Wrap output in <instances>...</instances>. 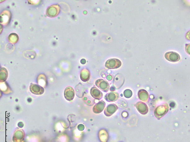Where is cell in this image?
<instances>
[{"instance_id":"11","label":"cell","mask_w":190,"mask_h":142,"mask_svg":"<svg viewBox=\"0 0 190 142\" xmlns=\"http://www.w3.org/2000/svg\"><path fill=\"white\" fill-rule=\"evenodd\" d=\"M118 107L116 104H109L104 110V113L106 116L110 117L115 113Z\"/></svg>"},{"instance_id":"2","label":"cell","mask_w":190,"mask_h":142,"mask_svg":"<svg viewBox=\"0 0 190 142\" xmlns=\"http://www.w3.org/2000/svg\"><path fill=\"white\" fill-rule=\"evenodd\" d=\"M122 65V63L120 60L112 58L106 62L105 66L108 69H115L120 68Z\"/></svg>"},{"instance_id":"9","label":"cell","mask_w":190,"mask_h":142,"mask_svg":"<svg viewBox=\"0 0 190 142\" xmlns=\"http://www.w3.org/2000/svg\"><path fill=\"white\" fill-rule=\"evenodd\" d=\"M64 96L67 101H71L75 98L74 90L72 87L68 86L65 88L64 92Z\"/></svg>"},{"instance_id":"21","label":"cell","mask_w":190,"mask_h":142,"mask_svg":"<svg viewBox=\"0 0 190 142\" xmlns=\"http://www.w3.org/2000/svg\"><path fill=\"white\" fill-rule=\"evenodd\" d=\"M132 92L130 90H126L124 92V96L126 98H130L132 96Z\"/></svg>"},{"instance_id":"15","label":"cell","mask_w":190,"mask_h":142,"mask_svg":"<svg viewBox=\"0 0 190 142\" xmlns=\"http://www.w3.org/2000/svg\"><path fill=\"white\" fill-rule=\"evenodd\" d=\"M99 138L101 142H107L109 139V135L106 130L102 129L99 132Z\"/></svg>"},{"instance_id":"8","label":"cell","mask_w":190,"mask_h":142,"mask_svg":"<svg viewBox=\"0 0 190 142\" xmlns=\"http://www.w3.org/2000/svg\"><path fill=\"white\" fill-rule=\"evenodd\" d=\"M25 137V133L23 130L17 129L15 131L13 137V142H22Z\"/></svg>"},{"instance_id":"25","label":"cell","mask_w":190,"mask_h":142,"mask_svg":"<svg viewBox=\"0 0 190 142\" xmlns=\"http://www.w3.org/2000/svg\"><path fill=\"white\" fill-rule=\"evenodd\" d=\"M107 78L108 80H109V81H110V80H111L112 79V77L110 75V76H109L107 77Z\"/></svg>"},{"instance_id":"6","label":"cell","mask_w":190,"mask_h":142,"mask_svg":"<svg viewBox=\"0 0 190 142\" xmlns=\"http://www.w3.org/2000/svg\"><path fill=\"white\" fill-rule=\"evenodd\" d=\"M31 93L35 95H40L44 93L45 90L43 87L40 85L31 83L29 87Z\"/></svg>"},{"instance_id":"22","label":"cell","mask_w":190,"mask_h":142,"mask_svg":"<svg viewBox=\"0 0 190 142\" xmlns=\"http://www.w3.org/2000/svg\"><path fill=\"white\" fill-rule=\"evenodd\" d=\"M185 50L186 53L190 56V44H186Z\"/></svg>"},{"instance_id":"4","label":"cell","mask_w":190,"mask_h":142,"mask_svg":"<svg viewBox=\"0 0 190 142\" xmlns=\"http://www.w3.org/2000/svg\"><path fill=\"white\" fill-rule=\"evenodd\" d=\"M96 86L104 92H107L110 89V85L107 81L102 79L97 80L95 82Z\"/></svg>"},{"instance_id":"19","label":"cell","mask_w":190,"mask_h":142,"mask_svg":"<svg viewBox=\"0 0 190 142\" xmlns=\"http://www.w3.org/2000/svg\"><path fill=\"white\" fill-rule=\"evenodd\" d=\"M38 84L42 87H45L47 84V81L46 76L43 74L39 75L38 78Z\"/></svg>"},{"instance_id":"7","label":"cell","mask_w":190,"mask_h":142,"mask_svg":"<svg viewBox=\"0 0 190 142\" xmlns=\"http://www.w3.org/2000/svg\"><path fill=\"white\" fill-rule=\"evenodd\" d=\"M11 13L8 10L2 11L1 15V23L3 25H7L9 24L11 18Z\"/></svg>"},{"instance_id":"18","label":"cell","mask_w":190,"mask_h":142,"mask_svg":"<svg viewBox=\"0 0 190 142\" xmlns=\"http://www.w3.org/2000/svg\"><path fill=\"white\" fill-rule=\"evenodd\" d=\"M8 76L7 70L6 68H2L0 72V81L1 83L4 82L6 81Z\"/></svg>"},{"instance_id":"24","label":"cell","mask_w":190,"mask_h":142,"mask_svg":"<svg viewBox=\"0 0 190 142\" xmlns=\"http://www.w3.org/2000/svg\"><path fill=\"white\" fill-rule=\"evenodd\" d=\"M85 128V127L82 124H80L79 126H78V129L80 130V131H83Z\"/></svg>"},{"instance_id":"23","label":"cell","mask_w":190,"mask_h":142,"mask_svg":"<svg viewBox=\"0 0 190 142\" xmlns=\"http://www.w3.org/2000/svg\"><path fill=\"white\" fill-rule=\"evenodd\" d=\"M186 38L188 40L190 41V31H188V32L186 33Z\"/></svg>"},{"instance_id":"16","label":"cell","mask_w":190,"mask_h":142,"mask_svg":"<svg viewBox=\"0 0 190 142\" xmlns=\"http://www.w3.org/2000/svg\"><path fill=\"white\" fill-rule=\"evenodd\" d=\"M138 96L139 99L143 101L147 102L149 99V94L146 90L144 89L139 90L138 93Z\"/></svg>"},{"instance_id":"12","label":"cell","mask_w":190,"mask_h":142,"mask_svg":"<svg viewBox=\"0 0 190 142\" xmlns=\"http://www.w3.org/2000/svg\"><path fill=\"white\" fill-rule=\"evenodd\" d=\"M90 94L95 99L100 100L103 98V94L102 92L95 87H92L90 90Z\"/></svg>"},{"instance_id":"1","label":"cell","mask_w":190,"mask_h":142,"mask_svg":"<svg viewBox=\"0 0 190 142\" xmlns=\"http://www.w3.org/2000/svg\"><path fill=\"white\" fill-rule=\"evenodd\" d=\"M169 106L167 103L158 106L156 108L154 111V115L158 119H161L169 111Z\"/></svg>"},{"instance_id":"20","label":"cell","mask_w":190,"mask_h":142,"mask_svg":"<svg viewBox=\"0 0 190 142\" xmlns=\"http://www.w3.org/2000/svg\"><path fill=\"white\" fill-rule=\"evenodd\" d=\"M8 39L10 42L15 44L18 42L19 40V37H18V35H17L16 33H11L8 36Z\"/></svg>"},{"instance_id":"13","label":"cell","mask_w":190,"mask_h":142,"mask_svg":"<svg viewBox=\"0 0 190 142\" xmlns=\"http://www.w3.org/2000/svg\"><path fill=\"white\" fill-rule=\"evenodd\" d=\"M119 98V94L116 92L107 93L104 97V98L106 101L108 102H115Z\"/></svg>"},{"instance_id":"3","label":"cell","mask_w":190,"mask_h":142,"mask_svg":"<svg viewBox=\"0 0 190 142\" xmlns=\"http://www.w3.org/2000/svg\"><path fill=\"white\" fill-rule=\"evenodd\" d=\"M60 11V7L58 5H54L50 6L46 11V15L51 18L58 16Z\"/></svg>"},{"instance_id":"14","label":"cell","mask_w":190,"mask_h":142,"mask_svg":"<svg viewBox=\"0 0 190 142\" xmlns=\"http://www.w3.org/2000/svg\"><path fill=\"white\" fill-rule=\"evenodd\" d=\"M106 106L105 102L103 101H99L94 106L92 110L93 112L95 114H99L102 113Z\"/></svg>"},{"instance_id":"5","label":"cell","mask_w":190,"mask_h":142,"mask_svg":"<svg viewBox=\"0 0 190 142\" xmlns=\"http://www.w3.org/2000/svg\"><path fill=\"white\" fill-rule=\"evenodd\" d=\"M165 57L167 61L172 62L179 61L181 59L179 54L174 52H169L166 53L165 54Z\"/></svg>"},{"instance_id":"10","label":"cell","mask_w":190,"mask_h":142,"mask_svg":"<svg viewBox=\"0 0 190 142\" xmlns=\"http://www.w3.org/2000/svg\"><path fill=\"white\" fill-rule=\"evenodd\" d=\"M135 106L138 111L141 114L145 115L148 112V108L147 105L143 102H138L136 103Z\"/></svg>"},{"instance_id":"17","label":"cell","mask_w":190,"mask_h":142,"mask_svg":"<svg viewBox=\"0 0 190 142\" xmlns=\"http://www.w3.org/2000/svg\"><path fill=\"white\" fill-rule=\"evenodd\" d=\"M80 77L82 81H88L90 78V73L88 69H84L81 71Z\"/></svg>"}]
</instances>
